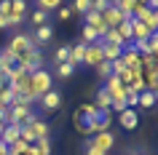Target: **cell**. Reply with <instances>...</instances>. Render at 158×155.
Returning <instances> with one entry per match:
<instances>
[{"instance_id": "cell-1", "label": "cell", "mask_w": 158, "mask_h": 155, "mask_svg": "<svg viewBox=\"0 0 158 155\" xmlns=\"http://www.w3.org/2000/svg\"><path fill=\"white\" fill-rule=\"evenodd\" d=\"M32 48H35V43H32V38H30V32H16L8 40V46H6V51L14 56V62H16L19 56H24L27 51H32Z\"/></svg>"}, {"instance_id": "cell-2", "label": "cell", "mask_w": 158, "mask_h": 155, "mask_svg": "<svg viewBox=\"0 0 158 155\" xmlns=\"http://www.w3.org/2000/svg\"><path fill=\"white\" fill-rule=\"evenodd\" d=\"M32 118H35V110L30 104H11L6 110V126H24Z\"/></svg>"}, {"instance_id": "cell-3", "label": "cell", "mask_w": 158, "mask_h": 155, "mask_svg": "<svg viewBox=\"0 0 158 155\" xmlns=\"http://www.w3.org/2000/svg\"><path fill=\"white\" fill-rule=\"evenodd\" d=\"M30 88H32V96H35V102H38L46 91L54 88L51 72H48V70H38V72H32V75H30Z\"/></svg>"}, {"instance_id": "cell-4", "label": "cell", "mask_w": 158, "mask_h": 155, "mask_svg": "<svg viewBox=\"0 0 158 155\" xmlns=\"http://www.w3.org/2000/svg\"><path fill=\"white\" fill-rule=\"evenodd\" d=\"M38 104H40L43 112H56L59 107H62V94H59L56 88H51V91H46V94L38 99Z\"/></svg>"}, {"instance_id": "cell-5", "label": "cell", "mask_w": 158, "mask_h": 155, "mask_svg": "<svg viewBox=\"0 0 158 155\" xmlns=\"http://www.w3.org/2000/svg\"><path fill=\"white\" fill-rule=\"evenodd\" d=\"M27 0H11V14H8V22L11 27H19V24H24V19H27Z\"/></svg>"}, {"instance_id": "cell-6", "label": "cell", "mask_w": 158, "mask_h": 155, "mask_svg": "<svg viewBox=\"0 0 158 155\" xmlns=\"http://www.w3.org/2000/svg\"><path fill=\"white\" fill-rule=\"evenodd\" d=\"M30 38H32V43H35V48H43V46H48V43L54 40V27H51V24L35 27L32 32H30Z\"/></svg>"}, {"instance_id": "cell-7", "label": "cell", "mask_w": 158, "mask_h": 155, "mask_svg": "<svg viewBox=\"0 0 158 155\" xmlns=\"http://www.w3.org/2000/svg\"><path fill=\"white\" fill-rule=\"evenodd\" d=\"M91 145L97 147V150H102V153H107V155H110V150L115 147V134H113V131H102V134H94Z\"/></svg>"}, {"instance_id": "cell-8", "label": "cell", "mask_w": 158, "mask_h": 155, "mask_svg": "<svg viewBox=\"0 0 158 155\" xmlns=\"http://www.w3.org/2000/svg\"><path fill=\"white\" fill-rule=\"evenodd\" d=\"M105 62V56H102V43H91V46H86V56H83V64L89 67H97Z\"/></svg>"}, {"instance_id": "cell-9", "label": "cell", "mask_w": 158, "mask_h": 155, "mask_svg": "<svg viewBox=\"0 0 158 155\" xmlns=\"http://www.w3.org/2000/svg\"><path fill=\"white\" fill-rule=\"evenodd\" d=\"M121 62H123V67H126V70H131V72H139L142 56L131 48V46H126V48H123V54H121Z\"/></svg>"}, {"instance_id": "cell-10", "label": "cell", "mask_w": 158, "mask_h": 155, "mask_svg": "<svg viewBox=\"0 0 158 155\" xmlns=\"http://www.w3.org/2000/svg\"><path fill=\"white\" fill-rule=\"evenodd\" d=\"M27 126L32 128L35 142H38V139H51V126H48L46 120H43V118H38V115H35L32 120H27Z\"/></svg>"}, {"instance_id": "cell-11", "label": "cell", "mask_w": 158, "mask_h": 155, "mask_svg": "<svg viewBox=\"0 0 158 155\" xmlns=\"http://www.w3.org/2000/svg\"><path fill=\"white\" fill-rule=\"evenodd\" d=\"M83 56H86V43H75V46H70V56H67V62H70L73 67L83 64Z\"/></svg>"}, {"instance_id": "cell-12", "label": "cell", "mask_w": 158, "mask_h": 155, "mask_svg": "<svg viewBox=\"0 0 158 155\" xmlns=\"http://www.w3.org/2000/svg\"><path fill=\"white\" fill-rule=\"evenodd\" d=\"M150 35H156V32H150L148 27L142 24V22H137V19H134L131 22V43H139V40H148Z\"/></svg>"}, {"instance_id": "cell-13", "label": "cell", "mask_w": 158, "mask_h": 155, "mask_svg": "<svg viewBox=\"0 0 158 155\" xmlns=\"http://www.w3.org/2000/svg\"><path fill=\"white\" fill-rule=\"evenodd\" d=\"M19 128H22V126H6V128L0 131V142L6 147H11L14 142H19Z\"/></svg>"}, {"instance_id": "cell-14", "label": "cell", "mask_w": 158, "mask_h": 155, "mask_svg": "<svg viewBox=\"0 0 158 155\" xmlns=\"http://www.w3.org/2000/svg\"><path fill=\"white\" fill-rule=\"evenodd\" d=\"M121 126H123L126 131H134L139 126V115L134 112V110H123V112H121Z\"/></svg>"}, {"instance_id": "cell-15", "label": "cell", "mask_w": 158, "mask_h": 155, "mask_svg": "<svg viewBox=\"0 0 158 155\" xmlns=\"http://www.w3.org/2000/svg\"><path fill=\"white\" fill-rule=\"evenodd\" d=\"M27 19H30V27H43V24H48V14L46 11H40V8H35L32 14H27Z\"/></svg>"}, {"instance_id": "cell-16", "label": "cell", "mask_w": 158, "mask_h": 155, "mask_svg": "<svg viewBox=\"0 0 158 155\" xmlns=\"http://www.w3.org/2000/svg\"><path fill=\"white\" fill-rule=\"evenodd\" d=\"M81 38H83L81 43H86V46H91V43H99V32H97L94 27H89V24H83V30H81Z\"/></svg>"}, {"instance_id": "cell-17", "label": "cell", "mask_w": 158, "mask_h": 155, "mask_svg": "<svg viewBox=\"0 0 158 155\" xmlns=\"http://www.w3.org/2000/svg\"><path fill=\"white\" fill-rule=\"evenodd\" d=\"M139 107H145V110H153L156 107V91H142L139 94V102H137Z\"/></svg>"}, {"instance_id": "cell-18", "label": "cell", "mask_w": 158, "mask_h": 155, "mask_svg": "<svg viewBox=\"0 0 158 155\" xmlns=\"http://www.w3.org/2000/svg\"><path fill=\"white\" fill-rule=\"evenodd\" d=\"M35 6L40 11H46V14H51V11H56L59 6H64V0H35Z\"/></svg>"}, {"instance_id": "cell-19", "label": "cell", "mask_w": 158, "mask_h": 155, "mask_svg": "<svg viewBox=\"0 0 158 155\" xmlns=\"http://www.w3.org/2000/svg\"><path fill=\"white\" fill-rule=\"evenodd\" d=\"M75 70H78V67H73L70 62H62V64H56V75H59V78H73Z\"/></svg>"}, {"instance_id": "cell-20", "label": "cell", "mask_w": 158, "mask_h": 155, "mask_svg": "<svg viewBox=\"0 0 158 155\" xmlns=\"http://www.w3.org/2000/svg\"><path fill=\"white\" fill-rule=\"evenodd\" d=\"M97 110H110V94L105 88L97 91Z\"/></svg>"}, {"instance_id": "cell-21", "label": "cell", "mask_w": 158, "mask_h": 155, "mask_svg": "<svg viewBox=\"0 0 158 155\" xmlns=\"http://www.w3.org/2000/svg\"><path fill=\"white\" fill-rule=\"evenodd\" d=\"M67 56H70V46H56V51H54V64L67 62Z\"/></svg>"}, {"instance_id": "cell-22", "label": "cell", "mask_w": 158, "mask_h": 155, "mask_svg": "<svg viewBox=\"0 0 158 155\" xmlns=\"http://www.w3.org/2000/svg\"><path fill=\"white\" fill-rule=\"evenodd\" d=\"M73 11H75V14H81V16H86V14L91 11V0H75Z\"/></svg>"}, {"instance_id": "cell-23", "label": "cell", "mask_w": 158, "mask_h": 155, "mask_svg": "<svg viewBox=\"0 0 158 155\" xmlns=\"http://www.w3.org/2000/svg\"><path fill=\"white\" fill-rule=\"evenodd\" d=\"M35 150H38V155H51V139H38Z\"/></svg>"}, {"instance_id": "cell-24", "label": "cell", "mask_w": 158, "mask_h": 155, "mask_svg": "<svg viewBox=\"0 0 158 155\" xmlns=\"http://www.w3.org/2000/svg\"><path fill=\"white\" fill-rule=\"evenodd\" d=\"M73 6H59L56 8V19H62V22H67V19H73Z\"/></svg>"}, {"instance_id": "cell-25", "label": "cell", "mask_w": 158, "mask_h": 155, "mask_svg": "<svg viewBox=\"0 0 158 155\" xmlns=\"http://www.w3.org/2000/svg\"><path fill=\"white\" fill-rule=\"evenodd\" d=\"M113 3L110 0H91V11H97V14H102V11H107Z\"/></svg>"}, {"instance_id": "cell-26", "label": "cell", "mask_w": 158, "mask_h": 155, "mask_svg": "<svg viewBox=\"0 0 158 155\" xmlns=\"http://www.w3.org/2000/svg\"><path fill=\"white\" fill-rule=\"evenodd\" d=\"M97 72H99V78H102V80H107L110 75H113V67H110V62H102V64L97 67Z\"/></svg>"}, {"instance_id": "cell-27", "label": "cell", "mask_w": 158, "mask_h": 155, "mask_svg": "<svg viewBox=\"0 0 158 155\" xmlns=\"http://www.w3.org/2000/svg\"><path fill=\"white\" fill-rule=\"evenodd\" d=\"M83 155H107V153H102V150H97V147H94L91 142H86V147H83Z\"/></svg>"}, {"instance_id": "cell-28", "label": "cell", "mask_w": 158, "mask_h": 155, "mask_svg": "<svg viewBox=\"0 0 158 155\" xmlns=\"http://www.w3.org/2000/svg\"><path fill=\"white\" fill-rule=\"evenodd\" d=\"M11 14V0H0V16H8Z\"/></svg>"}, {"instance_id": "cell-29", "label": "cell", "mask_w": 158, "mask_h": 155, "mask_svg": "<svg viewBox=\"0 0 158 155\" xmlns=\"http://www.w3.org/2000/svg\"><path fill=\"white\" fill-rule=\"evenodd\" d=\"M0 30H11V22H8V16H0Z\"/></svg>"}, {"instance_id": "cell-30", "label": "cell", "mask_w": 158, "mask_h": 155, "mask_svg": "<svg viewBox=\"0 0 158 155\" xmlns=\"http://www.w3.org/2000/svg\"><path fill=\"white\" fill-rule=\"evenodd\" d=\"M6 110H8V107H6ZM6 110H0V131L6 128Z\"/></svg>"}, {"instance_id": "cell-31", "label": "cell", "mask_w": 158, "mask_h": 155, "mask_svg": "<svg viewBox=\"0 0 158 155\" xmlns=\"http://www.w3.org/2000/svg\"><path fill=\"white\" fill-rule=\"evenodd\" d=\"M137 155H150V153H142V150H139V153H137Z\"/></svg>"}, {"instance_id": "cell-32", "label": "cell", "mask_w": 158, "mask_h": 155, "mask_svg": "<svg viewBox=\"0 0 158 155\" xmlns=\"http://www.w3.org/2000/svg\"><path fill=\"white\" fill-rule=\"evenodd\" d=\"M0 83H6V80H3V75H0Z\"/></svg>"}]
</instances>
